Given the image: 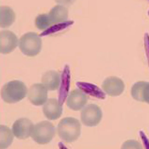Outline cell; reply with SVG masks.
<instances>
[{"instance_id":"6da1fadb","label":"cell","mask_w":149,"mask_h":149,"mask_svg":"<svg viewBox=\"0 0 149 149\" xmlns=\"http://www.w3.org/2000/svg\"><path fill=\"white\" fill-rule=\"evenodd\" d=\"M81 126L79 120L72 117H66L62 119L57 127L59 137L67 143L77 141L81 133Z\"/></svg>"},{"instance_id":"7a4b0ae2","label":"cell","mask_w":149,"mask_h":149,"mask_svg":"<svg viewBox=\"0 0 149 149\" xmlns=\"http://www.w3.org/2000/svg\"><path fill=\"white\" fill-rule=\"evenodd\" d=\"M27 92V87L24 83L15 80L8 82L4 85L1 90V96L5 102L15 103L25 97Z\"/></svg>"},{"instance_id":"3957f363","label":"cell","mask_w":149,"mask_h":149,"mask_svg":"<svg viewBox=\"0 0 149 149\" xmlns=\"http://www.w3.org/2000/svg\"><path fill=\"white\" fill-rule=\"evenodd\" d=\"M19 46L21 51L24 55L34 56L38 54L41 51L42 40L36 33L29 32L21 37Z\"/></svg>"},{"instance_id":"277c9868","label":"cell","mask_w":149,"mask_h":149,"mask_svg":"<svg viewBox=\"0 0 149 149\" xmlns=\"http://www.w3.org/2000/svg\"><path fill=\"white\" fill-rule=\"evenodd\" d=\"M55 133V128L53 124L48 121H44L34 126L31 136L36 143L44 144L51 141Z\"/></svg>"},{"instance_id":"5b68a950","label":"cell","mask_w":149,"mask_h":149,"mask_svg":"<svg viewBox=\"0 0 149 149\" xmlns=\"http://www.w3.org/2000/svg\"><path fill=\"white\" fill-rule=\"evenodd\" d=\"M102 116L101 108L95 104H91L85 106L82 110L81 120L85 126L94 127L100 123Z\"/></svg>"},{"instance_id":"8992f818","label":"cell","mask_w":149,"mask_h":149,"mask_svg":"<svg viewBox=\"0 0 149 149\" xmlns=\"http://www.w3.org/2000/svg\"><path fill=\"white\" fill-rule=\"evenodd\" d=\"M34 126L29 119L21 118L15 122L12 126V131L17 139H26L31 136Z\"/></svg>"},{"instance_id":"52a82bcc","label":"cell","mask_w":149,"mask_h":149,"mask_svg":"<svg viewBox=\"0 0 149 149\" xmlns=\"http://www.w3.org/2000/svg\"><path fill=\"white\" fill-rule=\"evenodd\" d=\"M48 90L42 84H35L32 86L28 92V98L33 105L39 106L47 101Z\"/></svg>"},{"instance_id":"ba28073f","label":"cell","mask_w":149,"mask_h":149,"mask_svg":"<svg viewBox=\"0 0 149 149\" xmlns=\"http://www.w3.org/2000/svg\"><path fill=\"white\" fill-rule=\"evenodd\" d=\"M1 52L5 54L13 51L17 46L18 40L16 35L13 32L6 30L0 34Z\"/></svg>"},{"instance_id":"9c48e42d","label":"cell","mask_w":149,"mask_h":149,"mask_svg":"<svg viewBox=\"0 0 149 149\" xmlns=\"http://www.w3.org/2000/svg\"><path fill=\"white\" fill-rule=\"evenodd\" d=\"M102 88L109 95L115 97L120 95L125 89V85L120 79L111 77L107 79L103 82Z\"/></svg>"},{"instance_id":"30bf717a","label":"cell","mask_w":149,"mask_h":149,"mask_svg":"<svg viewBox=\"0 0 149 149\" xmlns=\"http://www.w3.org/2000/svg\"><path fill=\"white\" fill-rule=\"evenodd\" d=\"M88 101L86 95L80 89H76L72 91L67 99L68 107L75 111H79L84 108Z\"/></svg>"},{"instance_id":"8fae6325","label":"cell","mask_w":149,"mask_h":149,"mask_svg":"<svg viewBox=\"0 0 149 149\" xmlns=\"http://www.w3.org/2000/svg\"><path fill=\"white\" fill-rule=\"evenodd\" d=\"M57 99L51 98L48 99L43 108L45 116L49 120H55L59 118L63 111V108Z\"/></svg>"},{"instance_id":"7c38bea8","label":"cell","mask_w":149,"mask_h":149,"mask_svg":"<svg viewBox=\"0 0 149 149\" xmlns=\"http://www.w3.org/2000/svg\"><path fill=\"white\" fill-rule=\"evenodd\" d=\"M46 16L49 26L51 27L53 25L67 21L68 9L64 6L58 5L53 8L46 14Z\"/></svg>"},{"instance_id":"4fadbf2b","label":"cell","mask_w":149,"mask_h":149,"mask_svg":"<svg viewBox=\"0 0 149 149\" xmlns=\"http://www.w3.org/2000/svg\"><path fill=\"white\" fill-rule=\"evenodd\" d=\"M131 94L135 100L149 104V82L140 81L136 83L131 88Z\"/></svg>"},{"instance_id":"5bb4252c","label":"cell","mask_w":149,"mask_h":149,"mask_svg":"<svg viewBox=\"0 0 149 149\" xmlns=\"http://www.w3.org/2000/svg\"><path fill=\"white\" fill-rule=\"evenodd\" d=\"M42 82L48 90L55 91L58 89L60 84V76L55 71H49L44 74Z\"/></svg>"},{"instance_id":"9a60e30c","label":"cell","mask_w":149,"mask_h":149,"mask_svg":"<svg viewBox=\"0 0 149 149\" xmlns=\"http://www.w3.org/2000/svg\"><path fill=\"white\" fill-rule=\"evenodd\" d=\"M70 72L68 66H66L62 76V80L59 92V102L63 105L68 92L70 82Z\"/></svg>"},{"instance_id":"2e32d148","label":"cell","mask_w":149,"mask_h":149,"mask_svg":"<svg viewBox=\"0 0 149 149\" xmlns=\"http://www.w3.org/2000/svg\"><path fill=\"white\" fill-rule=\"evenodd\" d=\"M15 15L11 8L7 6L1 8V26L3 28H8L15 21Z\"/></svg>"},{"instance_id":"e0dca14e","label":"cell","mask_w":149,"mask_h":149,"mask_svg":"<svg viewBox=\"0 0 149 149\" xmlns=\"http://www.w3.org/2000/svg\"><path fill=\"white\" fill-rule=\"evenodd\" d=\"M1 149H5L11 145L13 142L14 136L12 131L7 126H1Z\"/></svg>"},{"instance_id":"ac0fdd59","label":"cell","mask_w":149,"mask_h":149,"mask_svg":"<svg viewBox=\"0 0 149 149\" xmlns=\"http://www.w3.org/2000/svg\"><path fill=\"white\" fill-rule=\"evenodd\" d=\"M77 84L80 88V89L87 93L91 94L94 96H95L97 97L99 96V97L102 98L101 95H105L102 91L97 86L93 84L79 82L77 83Z\"/></svg>"},{"instance_id":"d6986e66","label":"cell","mask_w":149,"mask_h":149,"mask_svg":"<svg viewBox=\"0 0 149 149\" xmlns=\"http://www.w3.org/2000/svg\"><path fill=\"white\" fill-rule=\"evenodd\" d=\"M56 2L59 5L68 6L72 4L74 0H55Z\"/></svg>"},{"instance_id":"ffe728a7","label":"cell","mask_w":149,"mask_h":149,"mask_svg":"<svg viewBox=\"0 0 149 149\" xmlns=\"http://www.w3.org/2000/svg\"><path fill=\"white\" fill-rule=\"evenodd\" d=\"M148 15H149V11H148Z\"/></svg>"},{"instance_id":"44dd1931","label":"cell","mask_w":149,"mask_h":149,"mask_svg":"<svg viewBox=\"0 0 149 149\" xmlns=\"http://www.w3.org/2000/svg\"><path fill=\"white\" fill-rule=\"evenodd\" d=\"M148 1H149V0H148Z\"/></svg>"}]
</instances>
